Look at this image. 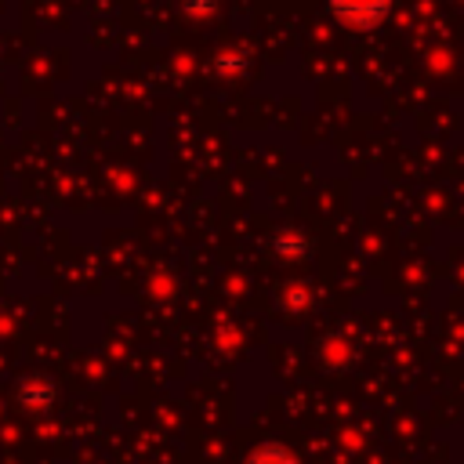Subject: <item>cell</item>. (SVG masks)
<instances>
[{
    "label": "cell",
    "mask_w": 464,
    "mask_h": 464,
    "mask_svg": "<svg viewBox=\"0 0 464 464\" xmlns=\"http://www.w3.org/2000/svg\"><path fill=\"white\" fill-rule=\"evenodd\" d=\"M276 250H279V254H304V250H308V239H304L301 232H279Z\"/></svg>",
    "instance_id": "3"
},
{
    "label": "cell",
    "mask_w": 464,
    "mask_h": 464,
    "mask_svg": "<svg viewBox=\"0 0 464 464\" xmlns=\"http://www.w3.org/2000/svg\"><path fill=\"white\" fill-rule=\"evenodd\" d=\"M330 7L348 25H373L388 14L392 0H330Z\"/></svg>",
    "instance_id": "1"
},
{
    "label": "cell",
    "mask_w": 464,
    "mask_h": 464,
    "mask_svg": "<svg viewBox=\"0 0 464 464\" xmlns=\"http://www.w3.org/2000/svg\"><path fill=\"white\" fill-rule=\"evenodd\" d=\"M246 464H297L283 446H261V450H254L250 453V460Z\"/></svg>",
    "instance_id": "2"
}]
</instances>
